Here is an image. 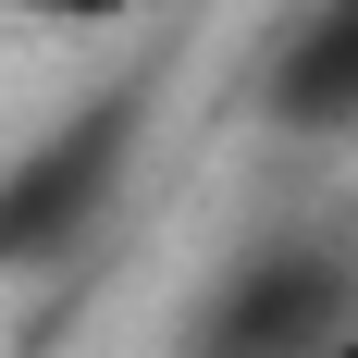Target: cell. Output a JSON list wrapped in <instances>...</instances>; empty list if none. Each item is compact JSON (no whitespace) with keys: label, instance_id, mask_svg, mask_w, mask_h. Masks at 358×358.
Here are the masks:
<instances>
[{"label":"cell","instance_id":"cell-1","mask_svg":"<svg viewBox=\"0 0 358 358\" xmlns=\"http://www.w3.org/2000/svg\"><path fill=\"white\" fill-rule=\"evenodd\" d=\"M148 111H161V74L124 62V74H99L74 111H50V124L0 161V285L74 272V259L99 248V222L124 210V185H136Z\"/></svg>","mask_w":358,"mask_h":358},{"label":"cell","instance_id":"cell-2","mask_svg":"<svg viewBox=\"0 0 358 358\" xmlns=\"http://www.w3.org/2000/svg\"><path fill=\"white\" fill-rule=\"evenodd\" d=\"M358 322V235L285 222L210 259V285L173 309V358H334Z\"/></svg>","mask_w":358,"mask_h":358},{"label":"cell","instance_id":"cell-3","mask_svg":"<svg viewBox=\"0 0 358 358\" xmlns=\"http://www.w3.org/2000/svg\"><path fill=\"white\" fill-rule=\"evenodd\" d=\"M259 124L296 136V148L358 136V0H309V13L272 37V62H259Z\"/></svg>","mask_w":358,"mask_h":358},{"label":"cell","instance_id":"cell-4","mask_svg":"<svg viewBox=\"0 0 358 358\" xmlns=\"http://www.w3.org/2000/svg\"><path fill=\"white\" fill-rule=\"evenodd\" d=\"M13 13H25V25H124L136 0H13Z\"/></svg>","mask_w":358,"mask_h":358},{"label":"cell","instance_id":"cell-5","mask_svg":"<svg viewBox=\"0 0 358 358\" xmlns=\"http://www.w3.org/2000/svg\"><path fill=\"white\" fill-rule=\"evenodd\" d=\"M334 358H358V322H346V346H334Z\"/></svg>","mask_w":358,"mask_h":358}]
</instances>
